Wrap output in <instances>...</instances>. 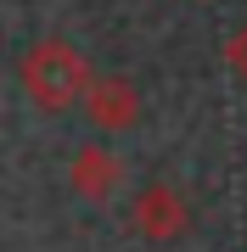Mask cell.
Wrapping results in <instances>:
<instances>
[{
  "instance_id": "6da1fadb",
  "label": "cell",
  "mask_w": 247,
  "mask_h": 252,
  "mask_svg": "<svg viewBox=\"0 0 247 252\" xmlns=\"http://www.w3.org/2000/svg\"><path fill=\"white\" fill-rule=\"evenodd\" d=\"M17 79H23V90L39 112H68V107H79L84 84H90V62L68 39H34L23 51Z\"/></svg>"
},
{
  "instance_id": "7a4b0ae2",
  "label": "cell",
  "mask_w": 247,
  "mask_h": 252,
  "mask_svg": "<svg viewBox=\"0 0 247 252\" xmlns=\"http://www.w3.org/2000/svg\"><path fill=\"white\" fill-rule=\"evenodd\" d=\"M129 230H135L141 241L169 247V241H180V235L191 230V202H185L169 180H152V185H141L135 202H129Z\"/></svg>"
},
{
  "instance_id": "3957f363",
  "label": "cell",
  "mask_w": 247,
  "mask_h": 252,
  "mask_svg": "<svg viewBox=\"0 0 247 252\" xmlns=\"http://www.w3.org/2000/svg\"><path fill=\"white\" fill-rule=\"evenodd\" d=\"M79 107H84V118H90V129L124 135V129H135V118H141V90H135V79H124V73H90Z\"/></svg>"
},
{
  "instance_id": "277c9868",
  "label": "cell",
  "mask_w": 247,
  "mask_h": 252,
  "mask_svg": "<svg viewBox=\"0 0 247 252\" xmlns=\"http://www.w3.org/2000/svg\"><path fill=\"white\" fill-rule=\"evenodd\" d=\"M68 180H73V190L84 202H107L124 185V157L107 152V146H79L73 162H68Z\"/></svg>"
},
{
  "instance_id": "5b68a950",
  "label": "cell",
  "mask_w": 247,
  "mask_h": 252,
  "mask_svg": "<svg viewBox=\"0 0 247 252\" xmlns=\"http://www.w3.org/2000/svg\"><path fill=\"white\" fill-rule=\"evenodd\" d=\"M225 67L236 73V79H247V28H236V34L225 39Z\"/></svg>"
}]
</instances>
